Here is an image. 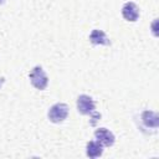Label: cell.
<instances>
[{"mask_svg": "<svg viewBox=\"0 0 159 159\" xmlns=\"http://www.w3.org/2000/svg\"><path fill=\"white\" fill-rule=\"evenodd\" d=\"M77 111L83 116H91L96 112V102L88 94H80L77 98Z\"/></svg>", "mask_w": 159, "mask_h": 159, "instance_id": "obj_3", "label": "cell"}, {"mask_svg": "<svg viewBox=\"0 0 159 159\" xmlns=\"http://www.w3.org/2000/svg\"><path fill=\"white\" fill-rule=\"evenodd\" d=\"M103 148L98 140H89L86 144V155L88 158H98L103 154Z\"/></svg>", "mask_w": 159, "mask_h": 159, "instance_id": "obj_6", "label": "cell"}, {"mask_svg": "<svg viewBox=\"0 0 159 159\" xmlns=\"http://www.w3.org/2000/svg\"><path fill=\"white\" fill-rule=\"evenodd\" d=\"M142 120L148 128H158L159 127V116L153 111H144L142 113Z\"/></svg>", "mask_w": 159, "mask_h": 159, "instance_id": "obj_8", "label": "cell"}, {"mask_svg": "<svg viewBox=\"0 0 159 159\" xmlns=\"http://www.w3.org/2000/svg\"><path fill=\"white\" fill-rule=\"evenodd\" d=\"M4 1H5V0H0V4H2V2H4Z\"/></svg>", "mask_w": 159, "mask_h": 159, "instance_id": "obj_10", "label": "cell"}, {"mask_svg": "<svg viewBox=\"0 0 159 159\" xmlns=\"http://www.w3.org/2000/svg\"><path fill=\"white\" fill-rule=\"evenodd\" d=\"M67 116H68V106L61 102L51 106L47 113V117L52 123H61L67 118Z\"/></svg>", "mask_w": 159, "mask_h": 159, "instance_id": "obj_2", "label": "cell"}, {"mask_svg": "<svg viewBox=\"0 0 159 159\" xmlns=\"http://www.w3.org/2000/svg\"><path fill=\"white\" fill-rule=\"evenodd\" d=\"M122 16L124 17V20L130 21V22H134L139 17V7L137 6L135 2L127 1L122 6Z\"/></svg>", "mask_w": 159, "mask_h": 159, "instance_id": "obj_5", "label": "cell"}, {"mask_svg": "<svg viewBox=\"0 0 159 159\" xmlns=\"http://www.w3.org/2000/svg\"><path fill=\"white\" fill-rule=\"evenodd\" d=\"M89 41L93 45H104V46L111 45V41L107 37L106 32L102 30H98V29L92 30V32L89 34Z\"/></svg>", "mask_w": 159, "mask_h": 159, "instance_id": "obj_7", "label": "cell"}, {"mask_svg": "<svg viewBox=\"0 0 159 159\" xmlns=\"http://www.w3.org/2000/svg\"><path fill=\"white\" fill-rule=\"evenodd\" d=\"M94 138L103 147H112L114 144V142H116L114 134L107 128H97L94 130Z\"/></svg>", "mask_w": 159, "mask_h": 159, "instance_id": "obj_4", "label": "cell"}, {"mask_svg": "<svg viewBox=\"0 0 159 159\" xmlns=\"http://www.w3.org/2000/svg\"><path fill=\"white\" fill-rule=\"evenodd\" d=\"M29 78H30L31 84L36 89H40V91L45 89L48 84V77H47V75L45 73V71L41 66H35L31 70V72L29 75Z\"/></svg>", "mask_w": 159, "mask_h": 159, "instance_id": "obj_1", "label": "cell"}, {"mask_svg": "<svg viewBox=\"0 0 159 159\" xmlns=\"http://www.w3.org/2000/svg\"><path fill=\"white\" fill-rule=\"evenodd\" d=\"M157 22H158V19H155L154 20V22H153V25H152V27H153V34H154V36H158V34H157V27H155V25H157Z\"/></svg>", "mask_w": 159, "mask_h": 159, "instance_id": "obj_9", "label": "cell"}]
</instances>
